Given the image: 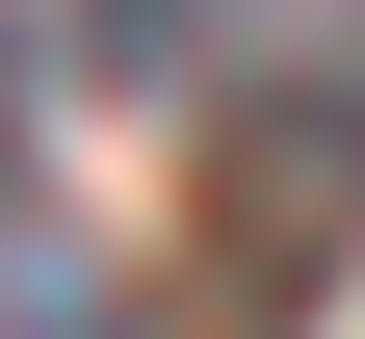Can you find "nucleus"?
<instances>
[{"label":"nucleus","mask_w":365,"mask_h":339,"mask_svg":"<svg viewBox=\"0 0 365 339\" xmlns=\"http://www.w3.org/2000/svg\"><path fill=\"white\" fill-rule=\"evenodd\" d=\"M339 287H365V105L287 53L235 131H209V313L235 339H313Z\"/></svg>","instance_id":"nucleus-1"},{"label":"nucleus","mask_w":365,"mask_h":339,"mask_svg":"<svg viewBox=\"0 0 365 339\" xmlns=\"http://www.w3.org/2000/svg\"><path fill=\"white\" fill-rule=\"evenodd\" d=\"M209 53V0H78V79H182Z\"/></svg>","instance_id":"nucleus-2"},{"label":"nucleus","mask_w":365,"mask_h":339,"mask_svg":"<svg viewBox=\"0 0 365 339\" xmlns=\"http://www.w3.org/2000/svg\"><path fill=\"white\" fill-rule=\"evenodd\" d=\"M0 209H26V0H0ZM0 339H26V261H0Z\"/></svg>","instance_id":"nucleus-3"},{"label":"nucleus","mask_w":365,"mask_h":339,"mask_svg":"<svg viewBox=\"0 0 365 339\" xmlns=\"http://www.w3.org/2000/svg\"><path fill=\"white\" fill-rule=\"evenodd\" d=\"M26 339H130V313H105V287H78V261H53V287H26Z\"/></svg>","instance_id":"nucleus-4"},{"label":"nucleus","mask_w":365,"mask_h":339,"mask_svg":"<svg viewBox=\"0 0 365 339\" xmlns=\"http://www.w3.org/2000/svg\"><path fill=\"white\" fill-rule=\"evenodd\" d=\"M313 79H339V105H365V0H313Z\"/></svg>","instance_id":"nucleus-5"}]
</instances>
